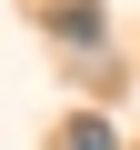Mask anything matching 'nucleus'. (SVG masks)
Instances as JSON below:
<instances>
[{"label": "nucleus", "mask_w": 140, "mask_h": 150, "mask_svg": "<svg viewBox=\"0 0 140 150\" xmlns=\"http://www.w3.org/2000/svg\"><path fill=\"white\" fill-rule=\"evenodd\" d=\"M50 40H60V50H100V40H110L100 0H50Z\"/></svg>", "instance_id": "1"}, {"label": "nucleus", "mask_w": 140, "mask_h": 150, "mask_svg": "<svg viewBox=\"0 0 140 150\" xmlns=\"http://www.w3.org/2000/svg\"><path fill=\"white\" fill-rule=\"evenodd\" d=\"M60 150H120V140H110V120H70V130H60Z\"/></svg>", "instance_id": "2"}]
</instances>
